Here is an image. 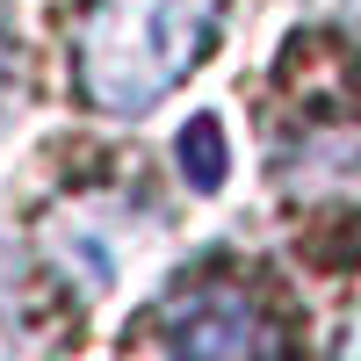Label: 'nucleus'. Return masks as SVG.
<instances>
[{
    "mask_svg": "<svg viewBox=\"0 0 361 361\" xmlns=\"http://www.w3.org/2000/svg\"><path fill=\"white\" fill-rule=\"evenodd\" d=\"M209 37V0H94L80 29V94L109 116H145L188 80Z\"/></svg>",
    "mask_w": 361,
    "mask_h": 361,
    "instance_id": "nucleus-1",
    "label": "nucleus"
},
{
    "mask_svg": "<svg viewBox=\"0 0 361 361\" xmlns=\"http://www.w3.org/2000/svg\"><path fill=\"white\" fill-rule=\"evenodd\" d=\"M166 340L180 354H267V347H282V333L260 318V304L238 296V289H224V282H202L188 296H173Z\"/></svg>",
    "mask_w": 361,
    "mask_h": 361,
    "instance_id": "nucleus-2",
    "label": "nucleus"
},
{
    "mask_svg": "<svg viewBox=\"0 0 361 361\" xmlns=\"http://www.w3.org/2000/svg\"><path fill=\"white\" fill-rule=\"evenodd\" d=\"M180 166H188L195 188H217V180H224V137H217V123H188V130H180Z\"/></svg>",
    "mask_w": 361,
    "mask_h": 361,
    "instance_id": "nucleus-3",
    "label": "nucleus"
}]
</instances>
